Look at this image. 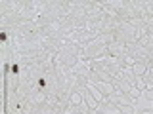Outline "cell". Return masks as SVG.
Listing matches in <instances>:
<instances>
[{"label":"cell","instance_id":"cell-8","mask_svg":"<svg viewBox=\"0 0 153 114\" xmlns=\"http://www.w3.org/2000/svg\"><path fill=\"white\" fill-rule=\"evenodd\" d=\"M128 95H130L132 99H136V97H140V95H142V91H140L138 88H134V86H132V88H130V91H128Z\"/></svg>","mask_w":153,"mask_h":114},{"label":"cell","instance_id":"cell-6","mask_svg":"<svg viewBox=\"0 0 153 114\" xmlns=\"http://www.w3.org/2000/svg\"><path fill=\"white\" fill-rule=\"evenodd\" d=\"M71 103L73 104H76V107H79L80 103H82V95H80L79 91H75V93H71Z\"/></svg>","mask_w":153,"mask_h":114},{"label":"cell","instance_id":"cell-10","mask_svg":"<svg viewBox=\"0 0 153 114\" xmlns=\"http://www.w3.org/2000/svg\"><path fill=\"white\" fill-rule=\"evenodd\" d=\"M146 114H153V112H146Z\"/></svg>","mask_w":153,"mask_h":114},{"label":"cell","instance_id":"cell-11","mask_svg":"<svg viewBox=\"0 0 153 114\" xmlns=\"http://www.w3.org/2000/svg\"><path fill=\"white\" fill-rule=\"evenodd\" d=\"M98 114H100V112H98Z\"/></svg>","mask_w":153,"mask_h":114},{"label":"cell","instance_id":"cell-2","mask_svg":"<svg viewBox=\"0 0 153 114\" xmlns=\"http://www.w3.org/2000/svg\"><path fill=\"white\" fill-rule=\"evenodd\" d=\"M96 88H98V89H100V91H102L103 95H107V97H109V95H111V93L115 91V88H113V84H107V82H102V80H100V82H98V84H96Z\"/></svg>","mask_w":153,"mask_h":114},{"label":"cell","instance_id":"cell-9","mask_svg":"<svg viewBox=\"0 0 153 114\" xmlns=\"http://www.w3.org/2000/svg\"><path fill=\"white\" fill-rule=\"evenodd\" d=\"M143 95H146L149 101H153V89H146V91H143Z\"/></svg>","mask_w":153,"mask_h":114},{"label":"cell","instance_id":"cell-7","mask_svg":"<svg viewBox=\"0 0 153 114\" xmlns=\"http://www.w3.org/2000/svg\"><path fill=\"white\" fill-rule=\"evenodd\" d=\"M119 110H121V114H134V107H128V104H121V107H119Z\"/></svg>","mask_w":153,"mask_h":114},{"label":"cell","instance_id":"cell-5","mask_svg":"<svg viewBox=\"0 0 153 114\" xmlns=\"http://www.w3.org/2000/svg\"><path fill=\"white\" fill-rule=\"evenodd\" d=\"M121 104H128V107H132V104H134V99L128 93H121V103H119V107H121Z\"/></svg>","mask_w":153,"mask_h":114},{"label":"cell","instance_id":"cell-1","mask_svg":"<svg viewBox=\"0 0 153 114\" xmlns=\"http://www.w3.org/2000/svg\"><path fill=\"white\" fill-rule=\"evenodd\" d=\"M100 114H121L117 104H111V103H100L98 108H96Z\"/></svg>","mask_w":153,"mask_h":114},{"label":"cell","instance_id":"cell-4","mask_svg":"<svg viewBox=\"0 0 153 114\" xmlns=\"http://www.w3.org/2000/svg\"><path fill=\"white\" fill-rule=\"evenodd\" d=\"M132 86H134V88H138L140 91H143V89H146V80H143V76H136L134 82H132Z\"/></svg>","mask_w":153,"mask_h":114},{"label":"cell","instance_id":"cell-3","mask_svg":"<svg viewBox=\"0 0 153 114\" xmlns=\"http://www.w3.org/2000/svg\"><path fill=\"white\" fill-rule=\"evenodd\" d=\"M146 70H147V66L143 65V63H134V65H132L134 76H143V74H146Z\"/></svg>","mask_w":153,"mask_h":114}]
</instances>
